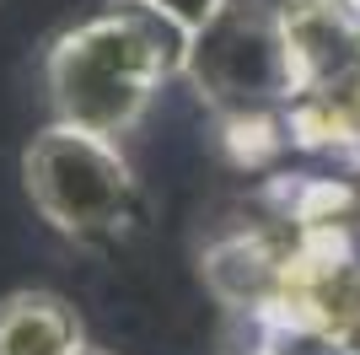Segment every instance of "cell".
I'll list each match as a JSON object with an SVG mask.
<instances>
[{
    "instance_id": "277c9868",
    "label": "cell",
    "mask_w": 360,
    "mask_h": 355,
    "mask_svg": "<svg viewBox=\"0 0 360 355\" xmlns=\"http://www.w3.org/2000/svg\"><path fill=\"white\" fill-rule=\"evenodd\" d=\"M86 350L81 318L54 291H16L0 301V355H75Z\"/></svg>"
},
{
    "instance_id": "52a82bcc",
    "label": "cell",
    "mask_w": 360,
    "mask_h": 355,
    "mask_svg": "<svg viewBox=\"0 0 360 355\" xmlns=\"http://www.w3.org/2000/svg\"><path fill=\"white\" fill-rule=\"evenodd\" d=\"M75 355H108V350H91V344H86V350H75Z\"/></svg>"
},
{
    "instance_id": "3957f363",
    "label": "cell",
    "mask_w": 360,
    "mask_h": 355,
    "mask_svg": "<svg viewBox=\"0 0 360 355\" xmlns=\"http://www.w3.org/2000/svg\"><path fill=\"white\" fill-rule=\"evenodd\" d=\"M188 75L226 113H258L274 97L296 92V59L285 44L280 11L231 0L188 49Z\"/></svg>"
},
{
    "instance_id": "7a4b0ae2",
    "label": "cell",
    "mask_w": 360,
    "mask_h": 355,
    "mask_svg": "<svg viewBox=\"0 0 360 355\" xmlns=\"http://www.w3.org/2000/svg\"><path fill=\"white\" fill-rule=\"evenodd\" d=\"M22 178L38 216L54 232L97 242L113 237L135 205V173L113 135H91L75 124H54L27 146Z\"/></svg>"
},
{
    "instance_id": "8992f818",
    "label": "cell",
    "mask_w": 360,
    "mask_h": 355,
    "mask_svg": "<svg viewBox=\"0 0 360 355\" xmlns=\"http://www.w3.org/2000/svg\"><path fill=\"white\" fill-rule=\"evenodd\" d=\"M146 6H156V11L162 16H172V22H178L183 32H188V38H199V32L210 27L215 16L226 11V6H231V0H146Z\"/></svg>"
},
{
    "instance_id": "5b68a950",
    "label": "cell",
    "mask_w": 360,
    "mask_h": 355,
    "mask_svg": "<svg viewBox=\"0 0 360 355\" xmlns=\"http://www.w3.org/2000/svg\"><path fill=\"white\" fill-rule=\"evenodd\" d=\"M210 285L226 301H242V307H274L280 301V285H285V264L274 259L258 237H231L210 253Z\"/></svg>"
},
{
    "instance_id": "6da1fadb",
    "label": "cell",
    "mask_w": 360,
    "mask_h": 355,
    "mask_svg": "<svg viewBox=\"0 0 360 355\" xmlns=\"http://www.w3.org/2000/svg\"><path fill=\"white\" fill-rule=\"evenodd\" d=\"M194 38L146 0H113L49 49V97L60 124L124 135L140 124L156 87L188 70Z\"/></svg>"
}]
</instances>
